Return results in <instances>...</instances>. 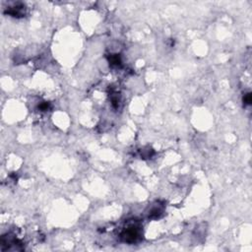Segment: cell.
Masks as SVG:
<instances>
[{"label":"cell","instance_id":"3957f363","mask_svg":"<svg viewBox=\"0 0 252 252\" xmlns=\"http://www.w3.org/2000/svg\"><path fill=\"white\" fill-rule=\"evenodd\" d=\"M109 64L111 66H118V65H120V63H121L120 57H119L118 54H111L109 58Z\"/></svg>","mask_w":252,"mask_h":252},{"label":"cell","instance_id":"277c9868","mask_svg":"<svg viewBox=\"0 0 252 252\" xmlns=\"http://www.w3.org/2000/svg\"><path fill=\"white\" fill-rule=\"evenodd\" d=\"M243 103L245 104H247V105H249L251 104V94L250 93H247V94H244V97H243Z\"/></svg>","mask_w":252,"mask_h":252},{"label":"cell","instance_id":"5b68a950","mask_svg":"<svg viewBox=\"0 0 252 252\" xmlns=\"http://www.w3.org/2000/svg\"><path fill=\"white\" fill-rule=\"evenodd\" d=\"M48 108H49V104H46V103H45V104H41L40 105V109H41V110H47V109H48Z\"/></svg>","mask_w":252,"mask_h":252},{"label":"cell","instance_id":"7a4b0ae2","mask_svg":"<svg viewBox=\"0 0 252 252\" xmlns=\"http://www.w3.org/2000/svg\"><path fill=\"white\" fill-rule=\"evenodd\" d=\"M7 13L12 17H22L25 15V7L22 4H17L13 7L8 8Z\"/></svg>","mask_w":252,"mask_h":252},{"label":"cell","instance_id":"6da1fadb","mask_svg":"<svg viewBox=\"0 0 252 252\" xmlns=\"http://www.w3.org/2000/svg\"><path fill=\"white\" fill-rule=\"evenodd\" d=\"M121 238L125 242L133 243L139 238V230L136 226H129L122 231Z\"/></svg>","mask_w":252,"mask_h":252}]
</instances>
